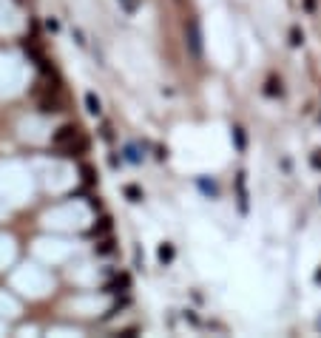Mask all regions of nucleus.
<instances>
[{"label": "nucleus", "mask_w": 321, "mask_h": 338, "mask_svg": "<svg viewBox=\"0 0 321 338\" xmlns=\"http://www.w3.org/2000/svg\"><path fill=\"white\" fill-rule=\"evenodd\" d=\"M185 43H188V51H191L193 60H202V29H199L196 17H191L185 23Z\"/></svg>", "instance_id": "nucleus-1"}, {"label": "nucleus", "mask_w": 321, "mask_h": 338, "mask_svg": "<svg viewBox=\"0 0 321 338\" xmlns=\"http://www.w3.org/2000/svg\"><path fill=\"white\" fill-rule=\"evenodd\" d=\"M37 108L43 111V114H57V111H63L60 88H57V86L46 88V94H40V100H37Z\"/></svg>", "instance_id": "nucleus-2"}, {"label": "nucleus", "mask_w": 321, "mask_h": 338, "mask_svg": "<svg viewBox=\"0 0 321 338\" xmlns=\"http://www.w3.org/2000/svg\"><path fill=\"white\" fill-rule=\"evenodd\" d=\"M74 136H80V128H77L74 123H66V125H60V128L54 131V136H51V142H54L57 148H63V145H68V142L74 140Z\"/></svg>", "instance_id": "nucleus-3"}, {"label": "nucleus", "mask_w": 321, "mask_h": 338, "mask_svg": "<svg viewBox=\"0 0 321 338\" xmlns=\"http://www.w3.org/2000/svg\"><path fill=\"white\" fill-rule=\"evenodd\" d=\"M60 151H63V156H80V154L88 151V140L80 134V136H74V140L68 142V145H63Z\"/></svg>", "instance_id": "nucleus-4"}, {"label": "nucleus", "mask_w": 321, "mask_h": 338, "mask_svg": "<svg viewBox=\"0 0 321 338\" xmlns=\"http://www.w3.org/2000/svg\"><path fill=\"white\" fill-rule=\"evenodd\" d=\"M108 230H111V219H108V216H103V219L94 222V228L88 230V236H97V239H99V236H105Z\"/></svg>", "instance_id": "nucleus-5"}, {"label": "nucleus", "mask_w": 321, "mask_h": 338, "mask_svg": "<svg viewBox=\"0 0 321 338\" xmlns=\"http://www.w3.org/2000/svg\"><path fill=\"white\" fill-rule=\"evenodd\" d=\"M156 256H159V262H162V265H171V262H173V256H176V250H173V245H171V242H165V245H159V253H156Z\"/></svg>", "instance_id": "nucleus-6"}, {"label": "nucleus", "mask_w": 321, "mask_h": 338, "mask_svg": "<svg viewBox=\"0 0 321 338\" xmlns=\"http://www.w3.org/2000/svg\"><path fill=\"white\" fill-rule=\"evenodd\" d=\"M265 94H267V97H282V94H284L282 83H278L276 77H270V80L265 83Z\"/></svg>", "instance_id": "nucleus-7"}, {"label": "nucleus", "mask_w": 321, "mask_h": 338, "mask_svg": "<svg viewBox=\"0 0 321 338\" xmlns=\"http://www.w3.org/2000/svg\"><path fill=\"white\" fill-rule=\"evenodd\" d=\"M128 284H131V279L123 273V276H117V279H114V282L108 284L105 290H108V293H119V290H128Z\"/></svg>", "instance_id": "nucleus-8"}, {"label": "nucleus", "mask_w": 321, "mask_h": 338, "mask_svg": "<svg viewBox=\"0 0 321 338\" xmlns=\"http://www.w3.org/2000/svg\"><path fill=\"white\" fill-rule=\"evenodd\" d=\"M86 108H88V114H99V111H103V105H99V97H97L94 91L86 94Z\"/></svg>", "instance_id": "nucleus-9"}, {"label": "nucleus", "mask_w": 321, "mask_h": 338, "mask_svg": "<svg viewBox=\"0 0 321 338\" xmlns=\"http://www.w3.org/2000/svg\"><path fill=\"white\" fill-rule=\"evenodd\" d=\"M94 250H97L99 256H111V253L117 250V242H114V239H103L97 247H94Z\"/></svg>", "instance_id": "nucleus-10"}, {"label": "nucleus", "mask_w": 321, "mask_h": 338, "mask_svg": "<svg viewBox=\"0 0 321 338\" xmlns=\"http://www.w3.org/2000/svg\"><path fill=\"white\" fill-rule=\"evenodd\" d=\"M236 185H239V205H242V210H247V188H245V171H239V179H236Z\"/></svg>", "instance_id": "nucleus-11"}, {"label": "nucleus", "mask_w": 321, "mask_h": 338, "mask_svg": "<svg viewBox=\"0 0 321 338\" xmlns=\"http://www.w3.org/2000/svg\"><path fill=\"white\" fill-rule=\"evenodd\" d=\"M233 140H236V148H239V151L247 148V136H245V128H242V125H233Z\"/></svg>", "instance_id": "nucleus-12"}, {"label": "nucleus", "mask_w": 321, "mask_h": 338, "mask_svg": "<svg viewBox=\"0 0 321 338\" xmlns=\"http://www.w3.org/2000/svg\"><path fill=\"white\" fill-rule=\"evenodd\" d=\"M123 154H125V160H128V162H134V165L142 160V154H139V148H136V145H125V151H123Z\"/></svg>", "instance_id": "nucleus-13"}, {"label": "nucleus", "mask_w": 321, "mask_h": 338, "mask_svg": "<svg viewBox=\"0 0 321 338\" xmlns=\"http://www.w3.org/2000/svg\"><path fill=\"white\" fill-rule=\"evenodd\" d=\"M302 43H304V31L298 29V26H293V29H290V46H293V49H298Z\"/></svg>", "instance_id": "nucleus-14"}, {"label": "nucleus", "mask_w": 321, "mask_h": 338, "mask_svg": "<svg viewBox=\"0 0 321 338\" xmlns=\"http://www.w3.org/2000/svg\"><path fill=\"white\" fill-rule=\"evenodd\" d=\"M80 173H83V182H86V185H94V182H97V171H94L91 165H83Z\"/></svg>", "instance_id": "nucleus-15"}, {"label": "nucleus", "mask_w": 321, "mask_h": 338, "mask_svg": "<svg viewBox=\"0 0 321 338\" xmlns=\"http://www.w3.org/2000/svg\"><path fill=\"white\" fill-rule=\"evenodd\" d=\"M123 191H125V196H128L131 202H139V199H142V191L136 188V185H125Z\"/></svg>", "instance_id": "nucleus-16"}, {"label": "nucleus", "mask_w": 321, "mask_h": 338, "mask_svg": "<svg viewBox=\"0 0 321 338\" xmlns=\"http://www.w3.org/2000/svg\"><path fill=\"white\" fill-rule=\"evenodd\" d=\"M199 188H202L208 196H216L219 193V188H216V182H208V179H199Z\"/></svg>", "instance_id": "nucleus-17"}, {"label": "nucleus", "mask_w": 321, "mask_h": 338, "mask_svg": "<svg viewBox=\"0 0 321 338\" xmlns=\"http://www.w3.org/2000/svg\"><path fill=\"white\" fill-rule=\"evenodd\" d=\"M119 6H123L128 14H134L136 9H139V0H119Z\"/></svg>", "instance_id": "nucleus-18"}, {"label": "nucleus", "mask_w": 321, "mask_h": 338, "mask_svg": "<svg viewBox=\"0 0 321 338\" xmlns=\"http://www.w3.org/2000/svg\"><path fill=\"white\" fill-rule=\"evenodd\" d=\"M310 165H313L315 171H321V151H315V154H310Z\"/></svg>", "instance_id": "nucleus-19"}, {"label": "nucleus", "mask_w": 321, "mask_h": 338, "mask_svg": "<svg viewBox=\"0 0 321 338\" xmlns=\"http://www.w3.org/2000/svg\"><path fill=\"white\" fill-rule=\"evenodd\" d=\"M315 3H318V0H304V9H307V12H315Z\"/></svg>", "instance_id": "nucleus-20"}, {"label": "nucleus", "mask_w": 321, "mask_h": 338, "mask_svg": "<svg viewBox=\"0 0 321 338\" xmlns=\"http://www.w3.org/2000/svg\"><path fill=\"white\" fill-rule=\"evenodd\" d=\"M46 29H49V31H57V29H60V23H57V20H49V23H46Z\"/></svg>", "instance_id": "nucleus-21"}, {"label": "nucleus", "mask_w": 321, "mask_h": 338, "mask_svg": "<svg viewBox=\"0 0 321 338\" xmlns=\"http://www.w3.org/2000/svg\"><path fill=\"white\" fill-rule=\"evenodd\" d=\"M315 282H318V284H321V270H318V273H315Z\"/></svg>", "instance_id": "nucleus-22"}, {"label": "nucleus", "mask_w": 321, "mask_h": 338, "mask_svg": "<svg viewBox=\"0 0 321 338\" xmlns=\"http://www.w3.org/2000/svg\"><path fill=\"white\" fill-rule=\"evenodd\" d=\"M315 327H318V330H321V319H318V321H315Z\"/></svg>", "instance_id": "nucleus-23"}]
</instances>
